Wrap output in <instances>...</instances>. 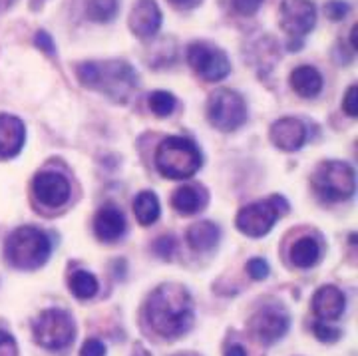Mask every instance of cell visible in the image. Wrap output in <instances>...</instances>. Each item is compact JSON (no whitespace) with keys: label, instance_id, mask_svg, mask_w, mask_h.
<instances>
[{"label":"cell","instance_id":"obj_1","mask_svg":"<svg viewBox=\"0 0 358 356\" xmlns=\"http://www.w3.org/2000/svg\"><path fill=\"white\" fill-rule=\"evenodd\" d=\"M145 318L155 334L176 341L192 331L195 311L189 291L178 283H164L148 297Z\"/></svg>","mask_w":358,"mask_h":356},{"label":"cell","instance_id":"obj_2","mask_svg":"<svg viewBox=\"0 0 358 356\" xmlns=\"http://www.w3.org/2000/svg\"><path fill=\"white\" fill-rule=\"evenodd\" d=\"M78 80L86 88L98 90L114 102H126L138 88V76L134 68L124 60L78 64Z\"/></svg>","mask_w":358,"mask_h":356},{"label":"cell","instance_id":"obj_3","mask_svg":"<svg viewBox=\"0 0 358 356\" xmlns=\"http://www.w3.org/2000/svg\"><path fill=\"white\" fill-rule=\"evenodd\" d=\"M4 253L13 267L20 271H34L48 261L52 243L44 231L36 227H18L6 239Z\"/></svg>","mask_w":358,"mask_h":356},{"label":"cell","instance_id":"obj_4","mask_svg":"<svg viewBox=\"0 0 358 356\" xmlns=\"http://www.w3.org/2000/svg\"><path fill=\"white\" fill-rule=\"evenodd\" d=\"M155 167L167 179H187L201 167V153L187 138H167L155 152Z\"/></svg>","mask_w":358,"mask_h":356},{"label":"cell","instance_id":"obj_5","mask_svg":"<svg viewBox=\"0 0 358 356\" xmlns=\"http://www.w3.org/2000/svg\"><path fill=\"white\" fill-rule=\"evenodd\" d=\"M34 341L46 350H64L74 343L76 325L70 313L62 308H46L32 322Z\"/></svg>","mask_w":358,"mask_h":356},{"label":"cell","instance_id":"obj_6","mask_svg":"<svg viewBox=\"0 0 358 356\" xmlns=\"http://www.w3.org/2000/svg\"><path fill=\"white\" fill-rule=\"evenodd\" d=\"M313 187L320 199L324 201H346L357 191V176L355 169L343 162H324L315 171Z\"/></svg>","mask_w":358,"mask_h":356},{"label":"cell","instance_id":"obj_7","mask_svg":"<svg viewBox=\"0 0 358 356\" xmlns=\"http://www.w3.org/2000/svg\"><path fill=\"white\" fill-rule=\"evenodd\" d=\"M287 211H289V204L281 195H275L267 201H255L239 211L237 229L247 237H263L273 229L279 215H285Z\"/></svg>","mask_w":358,"mask_h":356},{"label":"cell","instance_id":"obj_8","mask_svg":"<svg viewBox=\"0 0 358 356\" xmlns=\"http://www.w3.org/2000/svg\"><path fill=\"white\" fill-rule=\"evenodd\" d=\"M207 118L211 126L221 131H233L247 120L243 98L233 90H217L207 104Z\"/></svg>","mask_w":358,"mask_h":356},{"label":"cell","instance_id":"obj_9","mask_svg":"<svg viewBox=\"0 0 358 356\" xmlns=\"http://www.w3.org/2000/svg\"><path fill=\"white\" fill-rule=\"evenodd\" d=\"M291 317L289 313L277 305H268L259 308L253 317L249 318V331L261 344H275L289 332Z\"/></svg>","mask_w":358,"mask_h":356},{"label":"cell","instance_id":"obj_10","mask_svg":"<svg viewBox=\"0 0 358 356\" xmlns=\"http://www.w3.org/2000/svg\"><path fill=\"white\" fill-rule=\"evenodd\" d=\"M187 62L207 82H219L231 72L227 56L203 42H193L187 48Z\"/></svg>","mask_w":358,"mask_h":356},{"label":"cell","instance_id":"obj_11","mask_svg":"<svg viewBox=\"0 0 358 356\" xmlns=\"http://www.w3.org/2000/svg\"><path fill=\"white\" fill-rule=\"evenodd\" d=\"M317 8L310 0H282L281 24L293 38H303L315 28Z\"/></svg>","mask_w":358,"mask_h":356},{"label":"cell","instance_id":"obj_12","mask_svg":"<svg viewBox=\"0 0 358 356\" xmlns=\"http://www.w3.org/2000/svg\"><path fill=\"white\" fill-rule=\"evenodd\" d=\"M34 195L38 197V201L46 207H62L70 199V183L64 176L56 173V171H44L38 173L34 179Z\"/></svg>","mask_w":358,"mask_h":356},{"label":"cell","instance_id":"obj_13","mask_svg":"<svg viewBox=\"0 0 358 356\" xmlns=\"http://www.w3.org/2000/svg\"><path fill=\"white\" fill-rule=\"evenodd\" d=\"M271 140L282 152H296L307 141V127L301 120L282 118L271 126Z\"/></svg>","mask_w":358,"mask_h":356},{"label":"cell","instance_id":"obj_14","mask_svg":"<svg viewBox=\"0 0 358 356\" xmlns=\"http://www.w3.org/2000/svg\"><path fill=\"white\" fill-rule=\"evenodd\" d=\"M346 308V297L345 293L334 287V285H324L320 287L319 291L313 297V313L322 320V322H329V320H336V318L343 317Z\"/></svg>","mask_w":358,"mask_h":356},{"label":"cell","instance_id":"obj_15","mask_svg":"<svg viewBox=\"0 0 358 356\" xmlns=\"http://www.w3.org/2000/svg\"><path fill=\"white\" fill-rule=\"evenodd\" d=\"M162 26V13L155 0H138L129 14V28L140 38H152Z\"/></svg>","mask_w":358,"mask_h":356},{"label":"cell","instance_id":"obj_16","mask_svg":"<svg viewBox=\"0 0 358 356\" xmlns=\"http://www.w3.org/2000/svg\"><path fill=\"white\" fill-rule=\"evenodd\" d=\"M94 231H96V237H98L100 241H117V239L126 233V217H124V213H122L115 205H103L102 209L96 213V219H94Z\"/></svg>","mask_w":358,"mask_h":356},{"label":"cell","instance_id":"obj_17","mask_svg":"<svg viewBox=\"0 0 358 356\" xmlns=\"http://www.w3.org/2000/svg\"><path fill=\"white\" fill-rule=\"evenodd\" d=\"M24 124L14 115H0V157H14L24 145Z\"/></svg>","mask_w":358,"mask_h":356},{"label":"cell","instance_id":"obj_18","mask_svg":"<svg viewBox=\"0 0 358 356\" xmlns=\"http://www.w3.org/2000/svg\"><path fill=\"white\" fill-rule=\"evenodd\" d=\"M291 86L303 98H315L322 90V76L313 66H299L291 72Z\"/></svg>","mask_w":358,"mask_h":356},{"label":"cell","instance_id":"obj_19","mask_svg":"<svg viewBox=\"0 0 358 356\" xmlns=\"http://www.w3.org/2000/svg\"><path fill=\"white\" fill-rule=\"evenodd\" d=\"M219 237H221V231L211 221H199V223L192 225L189 231H187L189 247H192L193 251H199V253L211 251L219 243Z\"/></svg>","mask_w":358,"mask_h":356},{"label":"cell","instance_id":"obj_20","mask_svg":"<svg viewBox=\"0 0 358 356\" xmlns=\"http://www.w3.org/2000/svg\"><path fill=\"white\" fill-rule=\"evenodd\" d=\"M207 204V195L201 187L197 185H183L173 193L171 205L178 209L181 215H193L199 209H203Z\"/></svg>","mask_w":358,"mask_h":356},{"label":"cell","instance_id":"obj_21","mask_svg":"<svg viewBox=\"0 0 358 356\" xmlns=\"http://www.w3.org/2000/svg\"><path fill=\"white\" fill-rule=\"evenodd\" d=\"M320 243L315 237H301L291 247V261L294 267L310 269L320 261Z\"/></svg>","mask_w":358,"mask_h":356},{"label":"cell","instance_id":"obj_22","mask_svg":"<svg viewBox=\"0 0 358 356\" xmlns=\"http://www.w3.org/2000/svg\"><path fill=\"white\" fill-rule=\"evenodd\" d=\"M68 287H70V293L74 294L80 301H88L92 297H96L100 285L98 279L90 273V271H74L68 279Z\"/></svg>","mask_w":358,"mask_h":356},{"label":"cell","instance_id":"obj_23","mask_svg":"<svg viewBox=\"0 0 358 356\" xmlns=\"http://www.w3.org/2000/svg\"><path fill=\"white\" fill-rule=\"evenodd\" d=\"M134 213L141 225H152L159 217V201L152 191H141L134 199Z\"/></svg>","mask_w":358,"mask_h":356},{"label":"cell","instance_id":"obj_24","mask_svg":"<svg viewBox=\"0 0 358 356\" xmlns=\"http://www.w3.org/2000/svg\"><path fill=\"white\" fill-rule=\"evenodd\" d=\"M117 13V0H90L86 14L94 22H110Z\"/></svg>","mask_w":358,"mask_h":356},{"label":"cell","instance_id":"obj_25","mask_svg":"<svg viewBox=\"0 0 358 356\" xmlns=\"http://www.w3.org/2000/svg\"><path fill=\"white\" fill-rule=\"evenodd\" d=\"M150 110L154 112L157 118H167L176 110V96L169 92H154L150 96Z\"/></svg>","mask_w":358,"mask_h":356},{"label":"cell","instance_id":"obj_26","mask_svg":"<svg viewBox=\"0 0 358 356\" xmlns=\"http://www.w3.org/2000/svg\"><path fill=\"white\" fill-rule=\"evenodd\" d=\"M313 332L320 343H336L341 339V331L336 327H331L329 322H322V320L313 325Z\"/></svg>","mask_w":358,"mask_h":356},{"label":"cell","instance_id":"obj_27","mask_svg":"<svg viewBox=\"0 0 358 356\" xmlns=\"http://www.w3.org/2000/svg\"><path fill=\"white\" fill-rule=\"evenodd\" d=\"M154 253L157 255L159 259L169 261V259L173 257V253H176V239H173L171 235L159 237V239L154 243Z\"/></svg>","mask_w":358,"mask_h":356},{"label":"cell","instance_id":"obj_28","mask_svg":"<svg viewBox=\"0 0 358 356\" xmlns=\"http://www.w3.org/2000/svg\"><path fill=\"white\" fill-rule=\"evenodd\" d=\"M350 10V6L343 2V0H331V2H327L324 4V14L333 20V22H338V20H343L346 14Z\"/></svg>","mask_w":358,"mask_h":356},{"label":"cell","instance_id":"obj_29","mask_svg":"<svg viewBox=\"0 0 358 356\" xmlns=\"http://www.w3.org/2000/svg\"><path fill=\"white\" fill-rule=\"evenodd\" d=\"M247 273L251 275V279H255V280L267 279L268 277L267 261H265V259H259V257L251 259V261L247 263Z\"/></svg>","mask_w":358,"mask_h":356},{"label":"cell","instance_id":"obj_30","mask_svg":"<svg viewBox=\"0 0 358 356\" xmlns=\"http://www.w3.org/2000/svg\"><path fill=\"white\" fill-rule=\"evenodd\" d=\"M0 356H18V344L10 332L0 331Z\"/></svg>","mask_w":358,"mask_h":356},{"label":"cell","instance_id":"obj_31","mask_svg":"<svg viewBox=\"0 0 358 356\" xmlns=\"http://www.w3.org/2000/svg\"><path fill=\"white\" fill-rule=\"evenodd\" d=\"M343 108H345V112L350 118H357L358 115V88L357 84H352L350 88L346 90V96H345V102H343Z\"/></svg>","mask_w":358,"mask_h":356},{"label":"cell","instance_id":"obj_32","mask_svg":"<svg viewBox=\"0 0 358 356\" xmlns=\"http://www.w3.org/2000/svg\"><path fill=\"white\" fill-rule=\"evenodd\" d=\"M80 356H106V344L98 339H88L82 344Z\"/></svg>","mask_w":358,"mask_h":356},{"label":"cell","instance_id":"obj_33","mask_svg":"<svg viewBox=\"0 0 358 356\" xmlns=\"http://www.w3.org/2000/svg\"><path fill=\"white\" fill-rule=\"evenodd\" d=\"M34 42H36V46H38L40 50L44 52L46 56H56L54 40H52V36L46 32V30H40V32H36V38H34Z\"/></svg>","mask_w":358,"mask_h":356},{"label":"cell","instance_id":"obj_34","mask_svg":"<svg viewBox=\"0 0 358 356\" xmlns=\"http://www.w3.org/2000/svg\"><path fill=\"white\" fill-rule=\"evenodd\" d=\"M233 4L239 13L247 16V14H255L261 8L263 0H233Z\"/></svg>","mask_w":358,"mask_h":356},{"label":"cell","instance_id":"obj_35","mask_svg":"<svg viewBox=\"0 0 358 356\" xmlns=\"http://www.w3.org/2000/svg\"><path fill=\"white\" fill-rule=\"evenodd\" d=\"M225 356H247V350H245L241 344L233 343L225 348Z\"/></svg>","mask_w":358,"mask_h":356},{"label":"cell","instance_id":"obj_36","mask_svg":"<svg viewBox=\"0 0 358 356\" xmlns=\"http://www.w3.org/2000/svg\"><path fill=\"white\" fill-rule=\"evenodd\" d=\"M173 6H178V8H189V6H193L197 0H169Z\"/></svg>","mask_w":358,"mask_h":356},{"label":"cell","instance_id":"obj_37","mask_svg":"<svg viewBox=\"0 0 358 356\" xmlns=\"http://www.w3.org/2000/svg\"><path fill=\"white\" fill-rule=\"evenodd\" d=\"M357 32H358V26H352V30H350V42H352V50H357L358 48V42H357Z\"/></svg>","mask_w":358,"mask_h":356},{"label":"cell","instance_id":"obj_38","mask_svg":"<svg viewBox=\"0 0 358 356\" xmlns=\"http://www.w3.org/2000/svg\"><path fill=\"white\" fill-rule=\"evenodd\" d=\"M131 356H152L143 346H136V350H134V355Z\"/></svg>","mask_w":358,"mask_h":356},{"label":"cell","instance_id":"obj_39","mask_svg":"<svg viewBox=\"0 0 358 356\" xmlns=\"http://www.w3.org/2000/svg\"><path fill=\"white\" fill-rule=\"evenodd\" d=\"M10 2H13V0H0V10H2V8H6Z\"/></svg>","mask_w":358,"mask_h":356},{"label":"cell","instance_id":"obj_40","mask_svg":"<svg viewBox=\"0 0 358 356\" xmlns=\"http://www.w3.org/2000/svg\"><path fill=\"white\" fill-rule=\"evenodd\" d=\"M176 356H199V355H195V353H181V355H176Z\"/></svg>","mask_w":358,"mask_h":356}]
</instances>
